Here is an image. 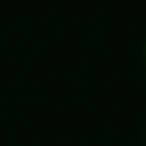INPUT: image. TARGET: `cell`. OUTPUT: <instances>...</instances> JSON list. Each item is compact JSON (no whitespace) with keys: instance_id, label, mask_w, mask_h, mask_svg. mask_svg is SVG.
<instances>
[{"instance_id":"1","label":"cell","mask_w":146,"mask_h":146,"mask_svg":"<svg viewBox=\"0 0 146 146\" xmlns=\"http://www.w3.org/2000/svg\"><path fill=\"white\" fill-rule=\"evenodd\" d=\"M143 54H146V51H143Z\"/></svg>"}]
</instances>
